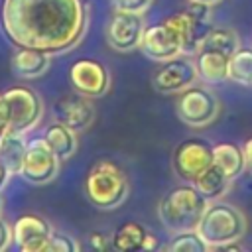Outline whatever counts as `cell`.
<instances>
[{
	"label": "cell",
	"mask_w": 252,
	"mask_h": 252,
	"mask_svg": "<svg viewBox=\"0 0 252 252\" xmlns=\"http://www.w3.org/2000/svg\"><path fill=\"white\" fill-rule=\"evenodd\" d=\"M43 140L49 144V148L57 154V158L61 161L73 158L79 148L77 132L63 122H53L51 126H47L43 132Z\"/></svg>",
	"instance_id": "20"
},
{
	"label": "cell",
	"mask_w": 252,
	"mask_h": 252,
	"mask_svg": "<svg viewBox=\"0 0 252 252\" xmlns=\"http://www.w3.org/2000/svg\"><path fill=\"white\" fill-rule=\"evenodd\" d=\"M167 250L171 252H207L209 244L201 238L197 230H183L175 232V236L169 240Z\"/></svg>",
	"instance_id": "25"
},
{
	"label": "cell",
	"mask_w": 252,
	"mask_h": 252,
	"mask_svg": "<svg viewBox=\"0 0 252 252\" xmlns=\"http://www.w3.org/2000/svg\"><path fill=\"white\" fill-rule=\"evenodd\" d=\"M179 37L181 53L183 55H195L201 47V41L213 28L211 18V6L189 2V6L181 12H175L163 20Z\"/></svg>",
	"instance_id": "5"
},
{
	"label": "cell",
	"mask_w": 252,
	"mask_h": 252,
	"mask_svg": "<svg viewBox=\"0 0 252 252\" xmlns=\"http://www.w3.org/2000/svg\"><path fill=\"white\" fill-rule=\"evenodd\" d=\"M209 205V199L203 197L193 183L171 189L158 205V217L161 224L175 232L197 230L199 220Z\"/></svg>",
	"instance_id": "2"
},
{
	"label": "cell",
	"mask_w": 252,
	"mask_h": 252,
	"mask_svg": "<svg viewBox=\"0 0 252 252\" xmlns=\"http://www.w3.org/2000/svg\"><path fill=\"white\" fill-rule=\"evenodd\" d=\"M0 217H2V197H0Z\"/></svg>",
	"instance_id": "34"
},
{
	"label": "cell",
	"mask_w": 252,
	"mask_h": 252,
	"mask_svg": "<svg viewBox=\"0 0 252 252\" xmlns=\"http://www.w3.org/2000/svg\"><path fill=\"white\" fill-rule=\"evenodd\" d=\"M59 163L61 159L43 138L28 140L20 177H24L28 183H33V185H45L57 177Z\"/></svg>",
	"instance_id": "8"
},
{
	"label": "cell",
	"mask_w": 252,
	"mask_h": 252,
	"mask_svg": "<svg viewBox=\"0 0 252 252\" xmlns=\"http://www.w3.org/2000/svg\"><path fill=\"white\" fill-rule=\"evenodd\" d=\"M8 130V112H6V104H4V96L0 93V134Z\"/></svg>",
	"instance_id": "32"
},
{
	"label": "cell",
	"mask_w": 252,
	"mask_h": 252,
	"mask_svg": "<svg viewBox=\"0 0 252 252\" xmlns=\"http://www.w3.org/2000/svg\"><path fill=\"white\" fill-rule=\"evenodd\" d=\"M14 242V234H12V224H8L2 217H0V252L8 250L10 244Z\"/></svg>",
	"instance_id": "28"
},
{
	"label": "cell",
	"mask_w": 252,
	"mask_h": 252,
	"mask_svg": "<svg viewBox=\"0 0 252 252\" xmlns=\"http://www.w3.org/2000/svg\"><path fill=\"white\" fill-rule=\"evenodd\" d=\"M49 53L33 47H18L12 55V71L20 79H39L49 69Z\"/></svg>",
	"instance_id": "17"
},
{
	"label": "cell",
	"mask_w": 252,
	"mask_h": 252,
	"mask_svg": "<svg viewBox=\"0 0 252 252\" xmlns=\"http://www.w3.org/2000/svg\"><path fill=\"white\" fill-rule=\"evenodd\" d=\"M89 244H91L93 248H96V250H104V248L108 246V238H106V234H102V232H91V234H89Z\"/></svg>",
	"instance_id": "29"
},
{
	"label": "cell",
	"mask_w": 252,
	"mask_h": 252,
	"mask_svg": "<svg viewBox=\"0 0 252 252\" xmlns=\"http://www.w3.org/2000/svg\"><path fill=\"white\" fill-rule=\"evenodd\" d=\"M2 96L8 112V130L26 134L39 124L43 116V102L33 89L20 85L4 91Z\"/></svg>",
	"instance_id": "7"
},
{
	"label": "cell",
	"mask_w": 252,
	"mask_h": 252,
	"mask_svg": "<svg viewBox=\"0 0 252 252\" xmlns=\"http://www.w3.org/2000/svg\"><path fill=\"white\" fill-rule=\"evenodd\" d=\"M228 59L230 55L215 49H199L195 53V67L205 83H222L228 79Z\"/></svg>",
	"instance_id": "18"
},
{
	"label": "cell",
	"mask_w": 252,
	"mask_h": 252,
	"mask_svg": "<svg viewBox=\"0 0 252 252\" xmlns=\"http://www.w3.org/2000/svg\"><path fill=\"white\" fill-rule=\"evenodd\" d=\"M10 177H12V173H10V169L4 165V161L0 159V193L6 189V185L10 183Z\"/></svg>",
	"instance_id": "30"
},
{
	"label": "cell",
	"mask_w": 252,
	"mask_h": 252,
	"mask_svg": "<svg viewBox=\"0 0 252 252\" xmlns=\"http://www.w3.org/2000/svg\"><path fill=\"white\" fill-rule=\"evenodd\" d=\"M232 183V179L213 161L203 173H199L193 181V185L197 187V191L207 197L209 201H217L220 199L226 191H228V185Z\"/></svg>",
	"instance_id": "21"
},
{
	"label": "cell",
	"mask_w": 252,
	"mask_h": 252,
	"mask_svg": "<svg viewBox=\"0 0 252 252\" xmlns=\"http://www.w3.org/2000/svg\"><path fill=\"white\" fill-rule=\"evenodd\" d=\"M79 248H81L79 240H75L71 234L57 232V230H53L47 244V252H79Z\"/></svg>",
	"instance_id": "26"
},
{
	"label": "cell",
	"mask_w": 252,
	"mask_h": 252,
	"mask_svg": "<svg viewBox=\"0 0 252 252\" xmlns=\"http://www.w3.org/2000/svg\"><path fill=\"white\" fill-rule=\"evenodd\" d=\"M146 22L144 14L134 12H114L106 28V41L114 51H134L140 49L144 37Z\"/></svg>",
	"instance_id": "12"
},
{
	"label": "cell",
	"mask_w": 252,
	"mask_h": 252,
	"mask_svg": "<svg viewBox=\"0 0 252 252\" xmlns=\"http://www.w3.org/2000/svg\"><path fill=\"white\" fill-rule=\"evenodd\" d=\"M242 152H244V161H246V169L252 173V136L246 140V144H244V148H242Z\"/></svg>",
	"instance_id": "31"
},
{
	"label": "cell",
	"mask_w": 252,
	"mask_h": 252,
	"mask_svg": "<svg viewBox=\"0 0 252 252\" xmlns=\"http://www.w3.org/2000/svg\"><path fill=\"white\" fill-rule=\"evenodd\" d=\"M248 230V220L244 213L228 203L215 201L207 205L197 232L209 244V248H222L230 242H238Z\"/></svg>",
	"instance_id": "4"
},
{
	"label": "cell",
	"mask_w": 252,
	"mask_h": 252,
	"mask_svg": "<svg viewBox=\"0 0 252 252\" xmlns=\"http://www.w3.org/2000/svg\"><path fill=\"white\" fill-rule=\"evenodd\" d=\"M53 116L57 122L67 124L75 132H83L89 126H93V122L96 118V110H94V104L89 96L75 91V93L65 94V96L55 100Z\"/></svg>",
	"instance_id": "14"
},
{
	"label": "cell",
	"mask_w": 252,
	"mask_h": 252,
	"mask_svg": "<svg viewBox=\"0 0 252 252\" xmlns=\"http://www.w3.org/2000/svg\"><path fill=\"white\" fill-rule=\"evenodd\" d=\"M140 49L148 59H152L156 63H163V61H169L177 55H183L179 37L175 35V32L165 22L146 26Z\"/></svg>",
	"instance_id": "15"
},
{
	"label": "cell",
	"mask_w": 252,
	"mask_h": 252,
	"mask_svg": "<svg viewBox=\"0 0 252 252\" xmlns=\"http://www.w3.org/2000/svg\"><path fill=\"white\" fill-rule=\"evenodd\" d=\"M228 79L252 87V47H238L228 59Z\"/></svg>",
	"instance_id": "24"
},
{
	"label": "cell",
	"mask_w": 252,
	"mask_h": 252,
	"mask_svg": "<svg viewBox=\"0 0 252 252\" xmlns=\"http://www.w3.org/2000/svg\"><path fill=\"white\" fill-rule=\"evenodd\" d=\"M69 81L73 91L89 96L100 98L110 91L112 79L108 69L96 59H79L69 69Z\"/></svg>",
	"instance_id": "11"
},
{
	"label": "cell",
	"mask_w": 252,
	"mask_h": 252,
	"mask_svg": "<svg viewBox=\"0 0 252 252\" xmlns=\"http://www.w3.org/2000/svg\"><path fill=\"white\" fill-rule=\"evenodd\" d=\"M199 79L195 61L189 59V55H177L169 61H163L154 77H152V87L159 94H179L181 91L189 89L195 85Z\"/></svg>",
	"instance_id": "9"
},
{
	"label": "cell",
	"mask_w": 252,
	"mask_h": 252,
	"mask_svg": "<svg viewBox=\"0 0 252 252\" xmlns=\"http://www.w3.org/2000/svg\"><path fill=\"white\" fill-rule=\"evenodd\" d=\"M213 161L234 181L244 169H246V161H244V152L242 148L228 144V142H220L217 146H213Z\"/></svg>",
	"instance_id": "22"
},
{
	"label": "cell",
	"mask_w": 252,
	"mask_h": 252,
	"mask_svg": "<svg viewBox=\"0 0 252 252\" xmlns=\"http://www.w3.org/2000/svg\"><path fill=\"white\" fill-rule=\"evenodd\" d=\"M238 47H240V39L232 28H211V32L201 41L199 49H215V51L232 55Z\"/></svg>",
	"instance_id": "23"
},
{
	"label": "cell",
	"mask_w": 252,
	"mask_h": 252,
	"mask_svg": "<svg viewBox=\"0 0 252 252\" xmlns=\"http://www.w3.org/2000/svg\"><path fill=\"white\" fill-rule=\"evenodd\" d=\"M171 161L177 177L193 183L195 177L213 163V146H209L201 138H187L177 144Z\"/></svg>",
	"instance_id": "10"
},
{
	"label": "cell",
	"mask_w": 252,
	"mask_h": 252,
	"mask_svg": "<svg viewBox=\"0 0 252 252\" xmlns=\"http://www.w3.org/2000/svg\"><path fill=\"white\" fill-rule=\"evenodd\" d=\"M128 193L130 183L124 169L110 159H98L85 177V195L96 209H118L128 199Z\"/></svg>",
	"instance_id": "3"
},
{
	"label": "cell",
	"mask_w": 252,
	"mask_h": 252,
	"mask_svg": "<svg viewBox=\"0 0 252 252\" xmlns=\"http://www.w3.org/2000/svg\"><path fill=\"white\" fill-rule=\"evenodd\" d=\"M110 246L118 252H136V250H154L158 248V240L150 234L140 222L126 220L122 222L110 238Z\"/></svg>",
	"instance_id": "16"
},
{
	"label": "cell",
	"mask_w": 252,
	"mask_h": 252,
	"mask_svg": "<svg viewBox=\"0 0 252 252\" xmlns=\"http://www.w3.org/2000/svg\"><path fill=\"white\" fill-rule=\"evenodd\" d=\"M26 148H28L26 134L14 130H4L0 134V159L10 169L12 175H20Z\"/></svg>",
	"instance_id": "19"
},
{
	"label": "cell",
	"mask_w": 252,
	"mask_h": 252,
	"mask_svg": "<svg viewBox=\"0 0 252 252\" xmlns=\"http://www.w3.org/2000/svg\"><path fill=\"white\" fill-rule=\"evenodd\" d=\"M0 26L16 47L63 53L85 37L89 6L85 0H2Z\"/></svg>",
	"instance_id": "1"
},
{
	"label": "cell",
	"mask_w": 252,
	"mask_h": 252,
	"mask_svg": "<svg viewBox=\"0 0 252 252\" xmlns=\"http://www.w3.org/2000/svg\"><path fill=\"white\" fill-rule=\"evenodd\" d=\"M154 0H112L114 12H134V14H146V10L152 6Z\"/></svg>",
	"instance_id": "27"
},
{
	"label": "cell",
	"mask_w": 252,
	"mask_h": 252,
	"mask_svg": "<svg viewBox=\"0 0 252 252\" xmlns=\"http://www.w3.org/2000/svg\"><path fill=\"white\" fill-rule=\"evenodd\" d=\"M189 2H197V4H207V6H215V4H219V2H222V0H189Z\"/></svg>",
	"instance_id": "33"
},
{
	"label": "cell",
	"mask_w": 252,
	"mask_h": 252,
	"mask_svg": "<svg viewBox=\"0 0 252 252\" xmlns=\"http://www.w3.org/2000/svg\"><path fill=\"white\" fill-rule=\"evenodd\" d=\"M175 112L183 124L191 128H205L220 114V102L211 89L191 85L179 93Z\"/></svg>",
	"instance_id": "6"
},
{
	"label": "cell",
	"mask_w": 252,
	"mask_h": 252,
	"mask_svg": "<svg viewBox=\"0 0 252 252\" xmlns=\"http://www.w3.org/2000/svg\"><path fill=\"white\" fill-rule=\"evenodd\" d=\"M12 234H14V244L22 252H47L53 226L43 217L28 213L14 220Z\"/></svg>",
	"instance_id": "13"
}]
</instances>
